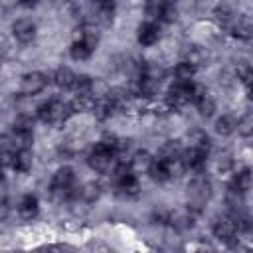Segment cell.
<instances>
[{
  "mask_svg": "<svg viewBox=\"0 0 253 253\" xmlns=\"http://www.w3.org/2000/svg\"><path fill=\"white\" fill-rule=\"evenodd\" d=\"M146 172L154 182H166L172 178V162H166V160L156 156V158H152Z\"/></svg>",
  "mask_w": 253,
  "mask_h": 253,
  "instance_id": "8fae6325",
  "label": "cell"
},
{
  "mask_svg": "<svg viewBox=\"0 0 253 253\" xmlns=\"http://www.w3.org/2000/svg\"><path fill=\"white\" fill-rule=\"evenodd\" d=\"M235 130H237L241 136L249 138V136L253 134V117H251V115H243L241 119H237V126H235Z\"/></svg>",
  "mask_w": 253,
  "mask_h": 253,
  "instance_id": "f546056e",
  "label": "cell"
},
{
  "mask_svg": "<svg viewBox=\"0 0 253 253\" xmlns=\"http://www.w3.org/2000/svg\"><path fill=\"white\" fill-rule=\"evenodd\" d=\"M115 111H117V107L111 103V99H109V97H103V99L95 101L91 113L95 115L97 121H107V119H111V115H113Z\"/></svg>",
  "mask_w": 253,
  "mask_h": 253,
  "instance_id": "ac0fdd59",
  "label": "cell"
},
{
  "mask_svg": "<svg viewBox=\"0 0 253 253\" xmlns=\"http://www.w3.org/2000/svg\"><path fill=\"white\" fill-rule=\"evenodd\" d=\"M182 150H184V148H182L178 142L170 140V142H166V144L160 148L158 158H162V160H166V162H178L180 156H182Z\"/></svg>",
  "mask_w": 253,
  "mask_h": 253,
  "instance_id": "d4e9b609",
  "label": "cell"
},
{
  "mask_svg": "<svg viewBox=\"0 0 253 253\" xmlns=\"http://www.w3.org/2000/svg\"><path fill=\"white\" fill-rule=\"evenodd\" d=\"M73 115L69 103H63L59 99H49L38 107V117L45 125H63Z\"/></svg>",
  "mask_w": 253,
  "mask_h": 253,
  "instance_id": "7a4b0ae2",
  "label": "cell"
},
{
  "mask_svg": "<svg viewBox=\"0 0 253 253\" xmlns=\"http://www.w3.org/2000/svg\"><path fill=\"white\" fill-rule=\"evenodd\" d=\"M6 184V174H4V166H0V188Z\"/></svg>",
  "mask_w": 253,
  "mask_h": 253,
  "instance_id": "e575fe53",
  "label": "cell"
},
{
  "mask_svg": "<svg viewBox=\"0 0 253 253\" xmlns=\"http://www.w3.org/2000/svg\"><path fill=\"white\" fill-rule=\"evenodd\" d=\"M235 73H237V79H239V81H243L245 85H249V81H251V75H253L251 63H249L247 59H241V61H237V65H235Z\"/></svg>",
  "mask_w": 253,
  "mask_h": 253,
  "instance_id": "f1b7e54d",
  "label": "cell"
},
{
  "mask_svg": "<svg viewBox=\"0 0 253 253\" xmlns=\"http://www.w3.org/2000/svg\"><path fill=\"white\" fill-rule=\"evenodd\" d=\"M231 34H233V38H237V40H249V36H251V24H249L247 20H241V22H237V24L231 28Z\"/></svg>",
  "mask_w": 253,
  "mask_h": 253,
  "instance_id": "4dcf8cb0",
  "label": "cell"
},
{
  "mask_svg": "<svg viewBox=\"0 0 253 253\" xmlns=\"http://www.w3.org/2000/svg\"><path fill=\"white\" fill-rule=\"evenodd\" d=\"M36 34H38V28L30 18H20L12 24V36L20 43H30L36 38Z\"/></svg>",
  "mask_w": 253,
  "mask_h": 253,
  "instance_id": "30bf717a",
  "label": "cell"
},
{
  "mask_svg": "<svg viewBox=\"0 0 253 253\" xmlns=\"http://www.w3.org/2000/svg\"><path fill=\"white\" fill-rule=\"evenodd\" d=\"M188 142H190L192 148H198V150H204V152H210V148H211L210 136L206 134V130H200V128H196L188 134Z\"/></svg>",
  "mask_w": 253,
  "mask_h": 253,
  "instance_id": "ffe728a7",
  "label": "cell"
},
{
  "mask_svg": "<svg viewBox=\"0 0 253 253\" xmlns=\"http://www.w3.org/2000/svg\"><path fill=\"white\" fill-rule=\"evenodd\" d=\"M12 213V206L8 202V198H0V221H6Z\"/></svg>",
  "mask_w": 253,
  "mask_h": 253,
  "instance_id": "d6a6232c",
  "label": "cell"
},
{
  "mask_svg": "<svg viewBox=\"0 0 253 253\" xmlns=\"http://www.w3.org/2000/svg\"><path fill=\"white\" fill-rule=\"evenodd\" d=\"M91 53H93V47L85 42V40H75L73 43H71V47H69V55H71V59H75V61H85V59H89L91 57Z\"/></svg>",
  "mask_w": 253,
  "mask_h": 253,
  "instance_id": "d6986e66",
  "label": "cell"
},
{
  "mask_svg": "<svg viewBox=\"0 0 253 253\" xmlns=\"http://www.w3.org/2000/svg\"><path fill=\"white\" fill-rule=\"evenodd\" d=\"M99 196H101V186L97 182H89V184L79 188V196L77 198H81L83 202H95Z\"/></svg>",
  "mask_w": 253,
  "mask_h": 253,
  "instance_id": "83f0119b",
  "label": "cell"
},
{
  "mask_svg": "<svg viewBox=\"0 0 253 253\" xmlns=\"http://www.w3.org/2000/svg\"><path fill=\"white\" fill-rule=\"evenodd\" d=\"M213 18H215L221 26H225V24H229V22L233 20V14H231V10L223 4V6H217V8L213 10Z\"/></svg>",
  "mask_w": 253,
  "mask_h": 253,
  "instance_id": "1f68e13d",
  "label": "cell"
},
{
  "mask_svg": "<svg viewBox=\"0 0 253 253\" xmlns=\"http://www.w3.org/2000/svg\"><path fill=\"white\" fill-rule=\"evenodd\" d=\"M192 103L196 105V109H198V113H200L202 117H211V115L215 113V109H217V103H215L213 95H211L210 91H206V89L198 87V85L194 87Z\"/></svg>",
  "mask_w": 253,
  "mask_h": 253,
  "instance_id": "ba28073f",
  "label": "cell"
},
{
  "mask_svg": "<svg viewBox=\"0 0 253 253\" xmlns=\"http://www.w3.org/2000/svg\"><path fill=\"white\" fill-rule=\"evenodd\" d=\"M206 162H208V152L204 150H198V148H188V150H182V156H180V164L190 170L192 174H204L206 170Z\"/></svg>",
  "mask_w": 253,
  "mask_h": 253,
  "instance_id": "8992f818",
  "label": "cell"
},
{
  "mask_svg": "<svg viewBox=\"0 0 253 253\" xmlns=\"http://www.w3.org/2000/svg\"><path fill=\"white\" fill-rule=\"evenodd\" d=\"M188 194H190V202L188 208L194 211H202V208L206 206L210 194H211V184L204 174H194V178L188 182Z\"/></svg>",
  "mask_w": 253,
  "mask_h": 253,
  "instance_id": "3957f363",
  "label": "cell"
},
{
  "mask_svg": "<svg viewBox=\"0 0 253 253\" xmlns=\"http://www.w3.org/2000/svg\"><path fill=\"white\" fill-rule=\"evenodd\" d=\"M176 0H146L144 10L152 22H162V16L166 14L168 8H172Z\"/></svg>",
  "mask_w": 253,
  "mask_h": 253,
  "instance_id": "9a60e30c",
  "label": "cell"
},
{
  "mask_svg": "<svg viewBox=\"0 0 253 253\" xmlns=\"http://www.w3.org/2000/svg\"><path fill=\"white\" fill-rule=\"evenodd\" d=\"M136 38H138V43L144 45V47L154 45V43L160 40V28H158V24L152 22V20H150V22H144V24L138 28Z\"/></svg>",
  "mask_w": 253,
  "mask_h": 253,
  "instance_id": "7c38bea8",
  "label": "cell"
},
{
  "mask_svg": "<svg viewBox=\"0 0 253 253\" xmlns=\"http://www.w3.org/2000/svg\"><path fill=\"white\" fill-rule=\"evenodd\" d=\"M40 211V202L34 194H26L18 204V213L24 221H32Z\"/></svg>",
  "mask_w": 253,
  "mask_h": 253,
  "instance_id": "5bb4252c",
  "label": "cell"
},
{
  "mask_svg": "<svg viewBox=\"0 0 253 253\" xmlns=\"http://www.w3.org/2000/svg\"><path fill=\"white\" fill-rule=\"evenodd\" d=\"M194 83L192 81H176L168 93H166V99L164 103L170 107V109H182L184 105H188L192 101V95H194Z\"/></svg>",
  "mask_w": 253,
  "mask_h": 253,
  "instance_id": "277c9868",
  "label": "cell"
},
{
  "mask_svg": "<svg viewBox=\"0 0 253 253\" xmlns=\"http://www.w3.org/2000/svg\"><path fill=\"white\" fill-rule=\"evenodd\" d=\"M211 231H213V235L219 241L229 243V241L235 239V235H237L239 229H237V223H235L233 217H217L213 221V225H211Z\"/></svg>",
  "mask_w": 253,
  "mask_h": 253,
  "instance_id": "9c48e42d",
  "label": "cell"
},
{
  "mask_svg": "<svg viewBox=\"0 0 253 253\" xmlns=\"http://www.w3.org/2000/svg\"><path fill=\"white\" fill-rule=\"evenodd\" d=\"M150 162H152V156H150V152H146V150H136V152H134V154L128 158V164H130L132 172L148 170Z\"/></svg>",
  "mask_w": 253,
  "mask_h": 253,
  "instance_id": "603a6c76",
  "label": "cell"
},
{
  "mask_svg": "<svg viewBox=\"0 0 253 253\" xmlns=\"http://www.w3.org/2000/svg\"><path fill=\"white\" fill-rule=\"evenodd\" d=\"M235 126H237V119L233 115H221L217 121H215V132L221 134V136H229L235 132Z\"/></svg>",
  "mask_w": 253,
  "mask_h": 253,
  "instance_id": "7402d4cb",
  "label": "cell"
},
{
  "mask_svg": "<svg viewBox=\"0 0 253 253\" xmlns=\"http://www.w3.org/2000/svg\"><path fill=\"white\" fill-rule=\"evenodd\" d=\"M93 105H95V99L91 97V93L89 95H75L71 99V103H69L73 113H91Z\"/></svg>",
  "mask_w": 253,
  "mask_h": 253,
  "instance_id": "44dd1931",
  "label": "cell"
},
{
  "mask_svg": "<svg viewBox=\"0 0 253 253\" xmlns=\"http://www.w3.org/2000/svg\"><path fill=\"white\" fill-rule=\"evenodd\" d=\"M32 164H34V158H32L30 148H28V150H16L10 168L16 170L18 174H28V172L32 170Z\"/></svg>",
  "mask_w": 253,
  "mask_h": 253,
  "instance_id": "e0dca14e",
  "label": "cell"
},
{
  "mask_svg": "<svg viewBox=\"0 0 253 253\" xmlns=\"http://www.w3.org/2000/svg\"><path fill=\"white\" fill-rule=\"evenodd\" d=\"M115 182H117V190L125 196H136L140 190V184H138V178L134 172H126V174L115 178Z\"/></svg>",
  "mask_w": 253,
  "mask_h": 253,
  "instance_id": "2e32d148",
  "label": "cell"
},
{
  "mask_svg": "<svg viewBox=\"0 0 253 253\" xmlns=\"http://www.w3.org/2000/svg\"><path fill=\"white\" fill-rule=\"evenodd\" d=\"M251 184H253V178H251V172L245 168V170H237L233 172L231 176V182H229V192H235L239 196L247 194L251 190Z\"/></svg>",
  "mask_w": 253,
  "mask_h": 253,
  "instance_id": "4fadbf2b",
  "label": "cell"
},
{
  "mask_svg": "<svg viewBox=\"0 0 253 253\" xmlns=\"http://www.w3.org/2000/svg\"><path fill=\"white\" fill-rule=\"evenodd\" d=\"M18 2H20L22 6H26V8H34V6H36L40 0H18Z\"/></svg>",
  "mask_w": 253,
  "mask_h": 253,
  "instance_id": "836d02e7",
  "label": "cell"
},
{
  "mask_svg": "<svg viewBox=\"0 0 253 253\" xmlns=\"http://www.w3.org/2000/svg\"><path fill=\"white\" fill-rule=\"evenodd\" d=\"M71 91H75V95H89L93 91V79L89 75H75Z\"/></svg>",
  "mask_w": 253,
  "mask_h": 253,
  "instance_id": "4316f807",
  "label": "cell"
},
{
  "mask_svg": "<svg viewBox=\"0 0 253 253\" xmlns=\"http://www.w3.org/2000/svg\"><path fill=\"white\" fill-rule=\"evenodd\" d=\"M10 138H12V144H14L16 150H28V148H32V142H34L32 123H30L28 119L16 121L14 126H12Z\"/></svg>",
  "mask_w": 253,
  "mask_h": 253,
  "instance_id": "5b68a950",
  "label": "cell"
},
{
  "mask_svg": "<svg viewBox=\"0 0 253 253\" xmlns=\"http://www.w3.org/2000/svg\"><path fill=\"white\" fill-rule=\"evenodd\" d=\"M47 87V75L42 71H30L20 81V91L24 95H38Z\"/></svg>",
  "mask_w": 253,
  "mask_h": 253,
  "instance_id": "52a82bcc",
  "label": "cell"
},
{
  "mask_svg": "<svg viewBox=\"0 0 253 253\" xmlns=\"http://www.w3.org/2000/svg\"><path fill=\"white\" fill-rule=\"evenodd\" d=\"M119 154H117V150L115 148H111V146H107L105 142H97L93 148H91V152H89V156H87V164L95 170V172H99V174H111L113 172V168H115V164H117V158Z\"/></svg>",
  "mask_w": 253,
  "mask_h": 253,
  "instance_id": "6da1fadb",
  "label": "cell"
},
{
  "mask_svg": "<svg viewBox=\"0 0 253 253\" xmlns=\"http://www.w3.org/2000/svg\"><path fill=\"white\" fill-rule=\"evenodd\" d=\"M196 65L194 63H190L188 59H184V61H180V63H176V67H174V77H176V81H192V77L196 75Z\"/></svg>",
  "mask_w": 253,
  "mask_h": 253,
  "instance_id": "484cf974",
  "label": "cell"
},
{
  "mask_svg": "<svg viewBox=\"0 0 253 253\" xmlns=\"http://www.w3.org/2000/svg\"><path fill=\"white\" fill-rule=\"evenodd\" d=\"M73 81H75V73H73L69 67H59V69L55 71V75H53V83H55L59 89H63V91L71 89Z\"/></svg>",
  "mask_w": 253,
  "mask_h": 253,
  "instance_id": "cb8c5ba5",
  "label": "cell"
}]
</instances>
